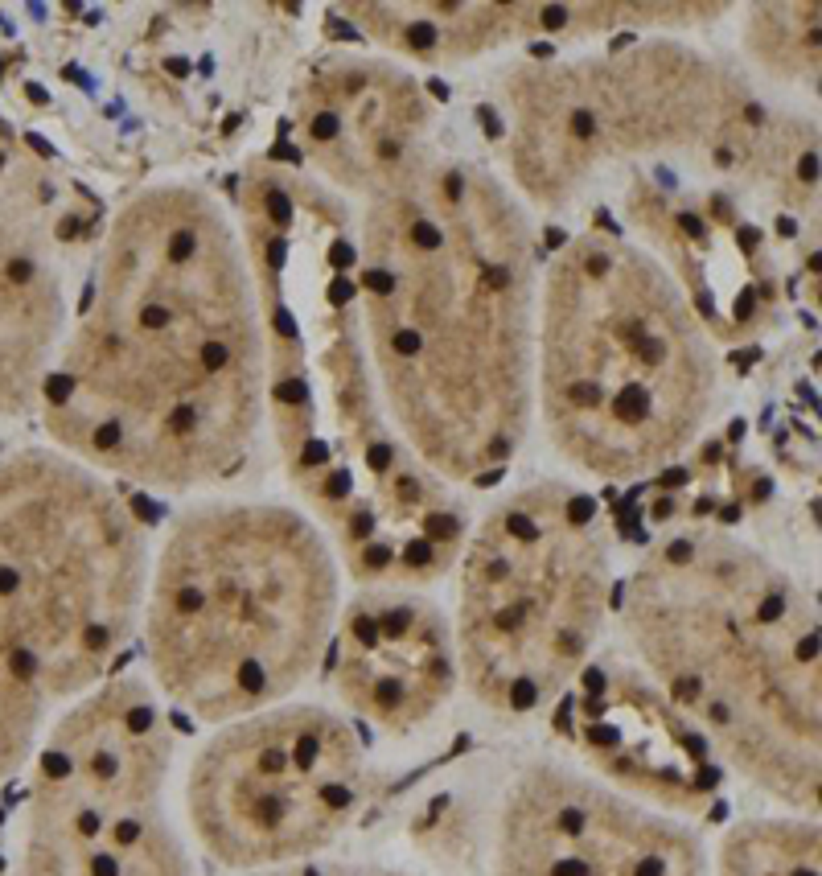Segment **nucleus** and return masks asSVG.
Returning <instances> with one entry per match:
<instances>
[{
  "label": "nucleus",
  "instance_id": "nucleus-1",
  "mask_svg": "<svg viewBox=\"0 0 822 876\" xmlns=\"http://www.w3.org/2000/svg\"><path fill=\"white\" fill-rule=\"evenodd\" d=\"M86 305L66 367L41 379L49 437L70 461L165 494L235 477L263 424L268 350L251 268L214 198L136 194Z\"/></svg>",
  "mask_w": 822,
  "mask_h": 876
},
{
  "label": "nucleus",
  "instance_id": "nucleus-2",
  "mask_svg": "<svg viewBox=\"0 0 822 876\" xmlns=\"http://www.w3.org/2000/svg\"><path fill=\"white\" fill-rule=\"evenodd\" d=\"M366 325L387 416L440 481L485 485L535 408V276L518 206L481 165L419 157L375 194Z\"/></svg>",
  "mask_w": 822,
  "mask_h": 876
},
{
  "label": "nucleus",
  "instance_id": "nucleus-3",
  "mask_svg": "<svg viewBox=\"0 0 822 876\" xmlns=\"http://www.w3.org/2000/svg\"><path fill=\"white\" fill-rule=\"evenodd\" d=\"M621 625L707 749L794 811H819V609L773 555L724 527L670 531L637 560Z\"/></svg>",
  "mask_w": 822,
  "mask_h": 876
},
{
  "label": "nucleus",
  "instance_id": "nucleus-4",
  "mask_svg": "<svg viewBox=\"0 0 822 876\" xmlns=\"http://www.w3.org/2000/svg\"><path fill=\"white\" fill-rule=\"evenodd\" d=\"M342 564L280 502H198L148 564L140 642L165 708L231 724L292 700L329 650Z\"/></svg>",
  "mask_w": 822,
  "mask_h": 876
},
{
  "label": "nucleus",
  "instance_id": "nucleus-5",
  "mask_svg": "<svg viewBox=\"0 0 822 876\" xmlns=\"http://www.w3.org/2000/svg\"><path fill=\"white\" fill-rule=\"evenodd\" d=\"M716 354L679 280L592 231L547 272L535 391L551 448L600 481H637L703 437Z\"/></svg>",
  "mask_w": 822,
  "mask_h": 876
},
{
  "label": "nucleus",
  "instance_id": "nucleus-6",
  "mask_svg": "<svg viewBox=\"0 0 822 876\" xmlns=\"http://www.w3.org/2000/svg\"><path fill=\"white\" fill-rule=\"evenodd\" d=\"M148 543L111 481L62 452L0 465V654L49 704L103 683L140 630Z\"/></svg>",
  "mask_w": 822,
  "mask_h": 876
},
{
  "label": "nucleus",
  "instance_id": "nucleus-7",
  "mask_svg": "<svg viewBox=\"0 0 822 876\" xmlns=\"http://www.w3.org/2000/svg\"><path fill=\"white\" fill-rule=\"evenodd\" d=\"M456 560L460 683L493 716L547 712L584 675L613 601L596 502L567 481H535L502 498Z\"/></svg>",
  "mask_w": 822,
  "mask_h": 876
},
{
  "label": "nucleus",
  "instance_id": "nucleus-8",
  "mask_svg": "<svg viewBox=\"0 0 822 876\" xmlns=\"http://www.w3.org/2000/svg\"><path fill=\"white\" fill-rule=\"evenodd\" d=\"M173 724L140 675H107L45 733L25 876H189L169 815Z\"/></svg>",
  "mask_w": 822,
  "mask_h": 876
},
{
  "label": "nucleus",
  "instance_id": "nucleus-9",
  "mask_svg": "<svg viewBox=\"0 0 822 876\" xmlns=\"http://www.w3.org/2000/svg\"><path fill=\"white\" fill-rule=\"evenodd\" d=\"M362 741L321 704H272L218 724L185 774V811L206 852L231 868L313 856L358 811Z\"/></svg>",
  "mask_w": 822,
  "mask_h": 876
},
{
  "label": "nucleus",
  "instance_id": "nucleus-10",
  "mask_svg": "<svg viewBox=\"0 0 822 876\" xmlns=\"http://www.w3.org/2000/svg\"><path fill=\"white\" fill-rule=\"evenodd\" d=\"M724 87L707 62L679 45L518 74L510 91L514 173L543 202L580 189L604 157L695 144L703 119H720Z\"/></svg>",
  "mask_w": 822,
  "mask_h": 876
},
{
  "label": "nucleus",
  "instance_id": "nucleus-11",
  "mask_svg": "<svg viewBox=\"0 0 822 876\" xmlns=\"http://www.w3.org/2000/svg\"><path fill=\"white\" fill-rule=\"evenodd\" d=\"M497 852L502 876H703L687 827L563 761L510 782Z\"/></svg>",
  "mask_w": 822,
  "mask_h": 876
},
{
  "label": "nucleus",
  "instance_id": "nucleus-12",
  "mask_svg": "<svg viewBox=\"0 0 822 876\" xmlns=\"http://www.w3.org/2000/svg\"><path fill=\"white\" fill-rule=\"evenodd\" d=\"M329 646L342 708L383 737L432 724L460 683L452 617L419 588H358L338 609Z\"/></svg>",
  "mask_w": 822,
  "mask_h": 876
},
{
  "label": "nucleus",
  "instance_id": "nucleus-13",
  "mask_svg": "<svg viewBox=\"0 0 822 876\" xmlns=\"http://www.w3.org/2000/svg\"><path fill=\"white\" fill-rule=\"evenodd\" d=\"M313 157L350 189L383 194L423 157L427 107L403 74L375 62H333L305 91Z\"/></svg>",
  "mask_w": 822,
  "mask_h": 876
},
{
  "label": "nucleus",
  "instance_id": "nucleus-14",
  "mask_svg": "<svg viewBox=\"0 0 822 876\" xmlns=\"http://www.w3.org/2000/svg\"><path fill=\"white\" fill-rule=\"evenodd\" d=\"M350 12L375 41L415 58H465L518 29V8L502 4H350Z\"/></svg>",
  "mask_w": 822,
  "mask_h": 876
},
{
  "label": "nucleus",
  "instance_id": "nucleus-15",
  "mask_svg": "<svg viewBox=\"0 0 822 876\" xmlns=\"http://www.w3.org/2000/svg\"><path fill=\"white\" fill-rule=\"evenodd\" d=\"M720 876H819L814 819H749L728 831Z\"/></svg>",
  "mask_w": 822,
  "mask_h": 876
},
{
  "label": "nucleus",
  "instance_id": "nucleus-16",
  "mask_svg": "<svg viewBox=\"0 0 822 876\" xmlns=\"http://www.w3.org/2000/svg\"><path fill=\"white\" fill-rule=\"evenodd\" d=\"M49 700L16 675V667L0 654V782L29 757L41 737Z\"/></svg>",
  "mask_w": 822,
  "mask_h": 876
},
{
  "label": "nucleus",
  "instance_id": "nucleus-17",
  "mask_svg": "<svg viewBox=\"0 0 822 876\" xmlns=\"http://www.w3.org/2000/svg\"><path fill=\"white\" fill-rule=\"evenodd\" d=\"M301 876H325L321 868H305ZM346 876H383V873H346Z\"/></svg>",
  "mask_w": 822,
  "mask_h": 876
}]
</instances>
